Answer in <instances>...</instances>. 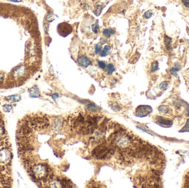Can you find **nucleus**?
I'll return each mask as SVG.
<instances>
[{"mask_svg": "<svg viewBox=\"0 0 189 188\" xmlns=\"http://www.w3.org/2000/svg\"><path fill=\"white\" fill-rule=\"evenodd\" d=\"M3 108L4 111L6 112H10L11 110L12 109V107L10 105H4Z\"/></svg>", "mask_w": 189, "mask_h": 188, "instance_id": "23", "label": "nucleus"}, {"mask_svg": "<svg viewBox=\"0 0 189 188\" xmlns=\"http://www.w3.org/2000/svg\"><path fill=\"white\" fill-rule=\"evenodd\" d=\"M8 152L2 151L0 152V161L6 162L8 161Z\"/></svg>", "mask_w": 189, "mask_h": 188, "instance_id": "11", "label": "nucleus"}, {"mask_svg": "<svg viewBox=\"0 0 189 188\" xmlns=\"http://www.w3.org/2000/svg\"><path fill=\"white\" fill-rule=\"evenodd\" d=\"M50 19H51V21L54 20V17H53V14H48V16H47V20L48 21H50Z\"/></svg>", "mask_w": 189, "mask_h": 188, "instance_id": "25", "label": "nucleus"}, {"mask_svg": "<svg viewBox=\"0 0 189 188\" xmlns=\"http://www.w3.org/2000/svg\"><path fill=\"white\" fill-rule=\"evenodd\" d=\"M7 1L13 2H19L22 1V0H7Z\"/></svg>", "mask_w": 189, "mask_h": 188, "instance_id": "29", "label": "nucleus"}, {"mask_svg": "<svg viewBox=\"0 0 189 188\" xmlns=\"http://www.w3.org/2000/svg\"><path fill=\"white\" fill-rule=\"evenodd\" d=\"M102 51V47L101 45L97 44L95 45V53L96 54H101V53Z\"/></svg>", "mask_w": 189, "mask_h": 188, "instance_id": "14", "label": "nucleus"}, {"mask_svg": "<svg viewBox=\"0 0 189 188\" xmlns=\"http://www.w3.org/2000/svg\"><path fill=\"white\" fill-rule=\"evenodd\" d=\"M58 97H59L58 94H56V93L54 94H53V95H52V96H51V98H53V100H55V101L56 99L58 98Z\"/></svg>", "mask_w": 189, "mask_h": 188, "instance_id": "27", "label": "nucleus"}, {"mask_svg": "<svg viewBox=\"0 0 189 188\" xmlns=\"http://www.w3.org/2000/svg\"><path fill=\"white\" fill-rule=\"evenodd\" d=\"M168 107L166 105H162L159 108V111L162 113H166L168 111Z\"/></svg>", "mask_w": 189, "mask_h": 188, "instance_id": "15", "label": "nucleus"}, {"mask_svg": "<svg viewBox=\"0 0 189 188\" xmlns=\"http://www.w3.org/2000/svg\"><path fill=\"white\" fill-rule=\"evenodd\" d=\"M24 72V69L23 67H18L14 71V74L16 76H20L22 75Z\"/></svg>", "mask_w": 189, "mask_h": 188, "instance_id": "17", "label": "nucleus"}, {"mask_svg": "<svg viewBox=\"0 0 189 188\" xmlns=\"http://www.w3.org/2000/svg\"><path fill=\"white\" fill-rule=\"evenodd\" d=\"M73 27L66 22L59 23L57 26V32L62 37H66L73 32Z\"/></svg>", "mask_w": 189, "mask_h": 188, "instance_id": "2", "label": "nucleus"}, {"mask_svg": "<svg viewBox=\"0 0 189 188\" xmlns=\"http://www.w3.org/2000/svg\"><path fill=\"white\" fill-rule=\"evenodd\" d=\"M77 62L79 65L84 68L88 67L89 65L91 64L90 60L87 57L85 56H81L78 57Z\"/></svg>", "mask_w": 189, "mask_h": 188, "instance_id": "4", "label": "nucleus"}, {"mask_svg": "<svg viewBox=\"0 0 189 188\" xmlns=\"http://www.w3.org/2000/svg\"><path fill=\"white\" fill-rule=\"evenodd\" d=\"M153 15V13H152L151 11H148L145 12L144 14V17L146 19H149L151 18Z\"/></svg>", "mask_w": 189, "mask_h": 188, "instance_id": "20", "label": "nucleus"}, {"mask_svg": "<svg viewBox=\"0 0 189 188\" xmlns=\"http://www.w3.org/2000/svg\"><path fill=\"white\" fill-rule=\"evenodd\" d=\"M92 29L93 33L96 34L98 33V31L99 29V25L97 23H95L92 25Z\"/></svg>", "mask_w": 189, "mask_h": 188, "instance_id": "18", "label": "nucleus"}, {"mask_svg": "<svg viewBox=\"0 0 189 188\" xmlns=\"http://www.w3.org/2000/svg\"><path fill=\"white\" fill-rule=\"evenodd\" d=\"M112 108L114 110V111H119L120 109V108L118 105H113Z\"/></svg>", "mask_w": 189, "mask_h": 188, "instance_id": "26", "label": "nucleus"}, {"mask_svg": "<svg viewBox=\"0 0 189 188\" xmlns=\"http://www.w3.org/2000/svg\"><path fill=\"white\" fill-rule=\"evenodd\" d=\"M184 129H185V130H184L185 131H186L187 129H189V119L188 120V122H187V124H186V126L184 127Z\"/></svg>", "mask_w": 189, "mask_h": 188, "instance_id": "28", "label": "nucleus"}, {"mask_svg": "<svg viewBox=\"0 0 189 188\" xmlns=\"http://www.w3.org/2000/svg\"><path fill=\"white\" fill-rule=\"evenodd\" d=\"M111 50V47L109 46V45H106L104 47L103 49L102 50V51L100 54V56L102 57H105L107 56L108 54H109L110 51Z\"/></svg>", "mask_w": 189, "mask_h": 188, "instance_id": "10", "label": "nucleus"}, {"mask_svg": "<svg viewBox=\"0 0 189 188\" xmlns=\"http://www.w3.org/2000/svg\"><path fill=\"white\" fill-rule=\"evenodd\" d=\"M181 2L186 7H189V0H181Z\"/></svg>", "mask_w": 189, "mask_h": 188, "instance_id": "24", "label": "nucleus"}, {"mask_svg": "<svg viewBox=\"0 0 189 188\" xmlns=\"http://www.w3.org/2000/svg\"><path fill=\"white\" fill-rule=\"evenodd\" d=\"M115 70L114 67L113 66V65L112 64H108L107 66V73L109 75H111Z\"/></svg>", "mask_w": 189, "mask_h": 188, "instance_id": "12", "label": "nucleus"}, {"mask_svg": "<svg viewBox=\"0 0 189 188\" xmlns=\"http://www.w3.org/2000/svg\"><path fill=\"white\" fill-rule=\"evenodd\" d=\"M171 42H172V39L170 37H169L168 36H165L164 43L167 49L170 50L171 48Z\"/></svg>", "mask_w": 189, "mask_h": 188, "instance_id": "8", "label": "nucleus"}, {"mask_svg": "<svg viewBox=\"0 0 189 188\" xmlns=\"http://www.w3.org/2000/svg\"><path fill=\"white\" fill-rule=\"evenodd\" d=\"M110 146L105 144H101L93 151L92 155L98 159H106L111 157L114 153L113 146L110 144Z\"/></svg>", "mask_w": 189, "mask_h": 188, "instance_id": "1", "label": "nucleus"}, {"mask_svg": "<svg viewBox=\"0 0 189 188\" xmlns=\"http://www.w3.org/2000/svg\"><path fill=\"white\" fill-rule=\"evenodd\" d=\"M179 70H180V68H178L177 67L176 68H175V67H172V68H171L170 69V72H171V74L173 75H174L175 76H177L176 72H177V71H179Z\"/></svg>", "mask_w": 189, "mask_h": 188, "instance_id": "22", "label": "nucleus"}, {"mask_svg": "<svg viewBox=\"0 0 189 188\" xmlns=\"http://www.w3.org/2000/svg\"><path fill=\"white\" fill-rule=\"evenodd\" d=\"M30 97H32V98H37L40 96V92L37 86H34L33 87L29 90Z\"/></svg>", "mask_w": 189, "mask_h": 188, "instance_id": "5", "label": "nucleus"}, {"mask_svg": "<svg viewBox=\"0 0 189 188\" xmlns=\"http://www.w3.org/2000/svg\"><path fill=\"white\" fill-rule=\"evenodd\" d=\"M98 65L99 66L100 68H101L102 69H105L106 67V64L104 61H98Z\"/></svg>", "mask_w": 189, "mask_h": 188, "instance_id": "21", "label": "nucleus"}, {"mask_svg": "<svg viewBox=\"0 0 189 188\" xmlns=\"http://www.w3.org/2000/svg\"><path fill=\"white\" fill-rule=\"evenodd\" d=\"M5 99L7 101H9V102L14 103L20 101L21 100V97L19 95H13V96L6 97Z\"/></svg>", "mask_w": 189, "mask_h": 188, "instance_id": "6", "label": "nucleus"}, {"mask_svg": "<svg viewBox=\"0 0 189 188\" xmlns=\"http://www.w3.org/2000/svg\"><path fill=\"white\" fill-rule=\"evenodd\" d=\"M158 66H159V64L157 61H154L152 62L151 65V72H154L158 70Z\"/></svg>", "mask_w": 189, "mask_h": 188, "instance_id": "13", "label": "nucleus"}, {"mask_svg": "<svg viewBox=\"0 0 189 188\" xmlns=\"http://www.w3.org/2000/svg\"><path fill=\"white\" fill-rule=\"evenodd\" d=\"M158 122L160 124L164 125H171L173 124V122L170 120H167L166 119H164L162 117H158Z\"/></svg>", "mask_w": 189, "mask_h": 188, "instance_id": "9", "label": "nucleus"}, {"mask_svg": "<svg viewBox=\"0 0 189 188\" xmlns=\"http://www.w3.org/2000/svg\"><path fill=\"white\" fill-rule=\"evenodd\" d=\"M86 109L90 111L95 112L99 111L101 108L98 106L94 104H90L86 105Z\"/></svg>", "mask_w": 189, "mask_h": 188, "instance_id": "7", "label": "nucleus"}, {"mask_svg": "<svg viewBox=\"0 0 189 188\" xmlns=\"http://www.w3.org/2000/svg\"><path fill=\"white\" fill-rule=\"evenodd\" d=\"M152 111L151 108L148 105H139L136 110V115L139 117H144Z\"/></svg>", "mask_w": 189, "mask_h": 188, "instance_id": "3", "label": "nucleus"}, {"mask_svg": "<svg viewBox=\"0 0 189 188\" xmlns=\"http://www.w3.org/2000/svg\"><path fill=\"white\" fill-rule=\"evenodd\" d=\"M168 86V82L167 81H164L160 84L159 87L160 89L166 90Z\"/></svg>", "mask_w": 189, "mask_h": 188, "instance_id": "16", "label": "nucleus"}, {"mask_svg": "<svg viewBox=\"0 0 189 188\" xmlns=\"http://www.w3.org/2000/svg\"><path fill=\"white\" fill-rule=\"evenodd\" d=\"M103 35L105 36V37L107 38H110L111 34L109 29H105L103 31Z\"/></svg>", "mask_w": 189, "mask_h": 188, "instance_id": "19", "label": "nucleus"}]
</instances>
